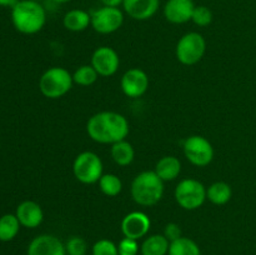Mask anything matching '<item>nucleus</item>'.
Segmentation results:
<instances>
[{
  "instance_id": "f257e3e1",
  "label": "nucleus",
  "mask_w": 256,
  "mask_h": 255,
  "mask_svg": "<svg viewBox=\"0 0 256 255\" xmlns=\"http://www.w3.org/2000/svg\"><path fill=\"white\" fill-rule=\"evenodd\" d=\"M129 122L116 112H100L89 118L86 132L90 139L99 144H115L129 135Z\"/></svg>"
},
{
  "instance_id": "f03ea898",
  "label": "nucleus",
  "mask_w": 256,
  "mask_h": 255,
  "mask_svg": "<svg viewBox=\"0 0 256 255\" xmlns=\"http://www.w3.org/2000/svg\"><path fill=\"white\" fill-rule=\"evenodd\" d=\"M12 22L22 34H36L46 22V12L39 2L19 0L12 8Z\"/></svg>"
},
{
  "instance_id": "7ed1b4c3",
  "label": "nucleus",
  "mask_w": 256,
  "mask_h": 255,
  "mask_svg": "<svg viewBox=\"0 0 256 255\" xmlns=\"http://www.w3.org/2000/svg\"><path fill=\"white\" fill-rule=\"evenodd\" d=\"M164 190V182L156 172L154 170H145L132 179L130 194L140 206H152L162 199Z\"/></svg>"
},
{
  "instance_id": "20e7f679",
  "label": "nucleus",
  "mask_w": 256,
  "mask_h": 255,
  "mask_svg": "<svg viewBox=\"0 0 256 255\" xmlns=\"http://www.w3.org/2000/svg\"><path fill=\"white\" fill-rule=\"evenodd\" d=\"M74 80L69 70L62 66L49 68L39 79V90L48 99H60L72 90Z\"/></svg>"
},
{
  "instance_id": "39448f33",
  "label": "nucleus",
  "mask_w": 256,
  "mask_h": 255,
  "mask_svg": "<svg viewBox=\"0 0 256 255\" xmlns=\"http://www.w3.org/2000/svg\"><path fill=\"white\" fill-rule=\"evenodd\" d=\"M174 198L184 210H196L206 200V188L202 182L192 178L180 180L174 192Z\"/></svg>"
},
{
  "instance_id": "423d86ee",
  "label": "nucleus",
  "mask_w": 256,
  "mask_h": 255,
  "mask_svg": "<svg viewBox=\"0 0 256 255\" xmlns=\"http://www.w3.org/2000/svg\"><path fill=\"white\" fill-rule=\"evenodd\" d=\"M102 160L94 152H82L74 159L72 174L82 184H95L104 174Z\"/></svg>"
},
{
  "instance_id": "0eeeda50",
  "label": "nucleus",
  "mask_w": 256,
  "mask_h": 255,
  "mask_svg": "<svg viewBox=\"0 0 256 255\" xmlns=\"http://www.w3.org/2000/svg\"><path fill=\"white\" fill-rule=\"evenodd\" d=\"M205 52H206V42L204 36L196 32H190L179 39L175 49V55L180 64L192 66L198 64L204 58Z\"/></svg>"
},
{
  "instance_id": "6e6552de",
  "label": "nucleus",
  "mask_w": 256,
  "mask_h": 255,
  "mask_svg": "<svg viewBox=\"0 0 256 255\" xmlns=\"http://www.w3.org/2000/svg\"><path fill=\"white\" fill-rule=\"evenodd\" d=\"M182 152L190 164L198 168L208 166L214 159V148L206 138L202 135H190L184 140Z\"/></svg>"
},
{
  "instance_id": "1a4fd4ad",
  "label": "nucleus",
  "mask_w": 256,
  "mask_h": 255,
  "mask_svg": "<svg viewBox=\"0 0 256 255\" xmlns=\"http://www.w3.org/2000/svg\"><path fill=\"white\" fill-rule=\"evenodd\" d=\"M90 16H92V29L102 35L118 32L124 22V12L119 8H99L92 12Z\"/></svg>"
},
{
  "instance_id": "9d476101",
  "label": "nucleus",
  "mask_w": 256,
  "mask_h": 255,
  "mask_svg": "<svg viewBox=\"0 0 256 255\" xmlns=\"http://www.w3.org/2000/svg\"><path fill=\"white\" fill-rule=\"evenodd\" d=\"M149 76L144 70L139 68H132L122 74L120 86L128 98L136 99L142 96L149 89Z\"/></svg>"
},
{
  "instance_id": "9b49d317",
  "label": "nucleus",
  "mask_w": 256,
  "mask_h": 255,
  "mask_svg": "<svg viewBox=\"0 0 256 255\" xmlns=\"http://www.w3.org/2000/svg\"><path fill=\"white\" fill-rule=\"evenodd\" d=\"M92 66L99 76H112L120 66V58L112 48L99 46L92 55Z\"/></svg>"
},
{
  "instance_id": "f8f14e48",
  "label": "nucleus",
  "mask_w": 256,
  "mask_h": 255,
  "mask_svg": "<svg viewBox=\"0 0 256 255\" xmlns=\"http://www.w3.org/2000/svg\"><path fill=\"white\" fill-rule=\"evenodd\" d=\"M152 222L150 218L142 212H132L122 220V232L125 238L139 240L149 232Z\"/></svg>"
},
{
  "instance_id": "ddd939ff",
  "label": "nucleus",
  "mask_w": 256,
  "mask_h": 255,
  "mask_svg": "<svg viewBox=\"0 0 256 255\" xmlns=\"http://www.w3.org/2000/svg\"><path fill=\"white\" fill-rule=\"evenodd\" d=\"M28 255H66L65 244L55 235H38L28 246Z\"/></svg>"
},
{
  "instance_id": "4468645a",
  "label": "nucleus",
  "mask_w": 256,
  "mask_h": 255,
  "mask_svg": "<svg viewBox=\"0 0 256 255\" xmlns=\"http://www.w3.org/2000/svg\"><path fill=\"white\" fill-rule=\"evenodd\" d=\"M194 9L192 0H168L164 6V16L172 24H185L192 20Z\"/></svg>"
},
{
  "instance_id": "2eb2a0df",
  "label": "nucleus",
  "mask_w": 256,
  "mask_h": 255,
  "mask_svg": "<svg viewBox=\"0 0 256 255\" xmlns=\"http://www.w3.org/2000/svg\"><path fill=\"white\" fill-rule=\"evenodd\" d=\"M160 0H124L122 8L124 12L132 19L148 20L154 16L159 10Z\"/></svg>"
},
{
  "instance_id": "dca6fc26",
  "label": "nucleus",
  "mask_w": 256,
  "mask_h": 255,
  "mask_svg": "<svg viewBox=\"0 0 256 255\" xmlns=\"http://www.w3.org/2000/svg\"><path fill=\"white\" fill-rule=\"evenodd\" d=\"M15 215H16L20 225L29 228V229L38 228L44 220V212H42V206L32 200H25V202H20L18 205Z\"/></svg>"
},
{
  "instance_id": "f3484780",
  "label": "nucleus",
  "mask_w": 256,
  "mask_h": 255,
  "mask_svg": "<svg viewBox=\"0 0 256 255\" xmlns=\"http://www.w3.org/2000/svg\"><path fill=\"white\" fill-rule=\"evenodd\" d=\"M154 172L164 182H172L182 172V162L174 155H166L156 162Z\"/></svg>"
},
{
  "instance_id": "a211bd4d",
  "label": "nucleus",
  "mask_w": 256,
  "mask_h": 255,
  "mask_svg": "<svg viewBox=\"0 0 256 255\" xmlns=\"http://www.w3.org/2000/svg\"><path fill=\"white\" fill-rule=\"evenodd\" d=\"M62 25L66 30L72 32H84L92 25V16L88 12L82 9L69 10L62 18Z\"/></svg>"
},
{
  "instance_id": "6ab92c4d",
  "label": "nucleus",
  "mask_w": 256,
  "mask_h": 255,
  "mask_svg": "<svg viewBox=\"0 0 256 255\" xmlns=\"http://www.w3.org/2000/svg\"><path fill=\"white\" fill-rule=\"evenodd\" d=\"M170 242L164 234H154L148 236L140 246L142 255H166L169 252Z\"/></svg>"
},
{
  "instance_id": "aec40b11",
  "label": "nucleus",
  "mask_w": 256,
  "mask_h": 255,
  "mask_svg": "<svg viewBox=\"0 0 256 255\" xmlns=\"http://www.w3.org/2000/svg\"><path fill=\"white\" fill-rule=\"evenodd\" d=\"M110 155H112L115 164H118L119 166H128L134 162L135 150L129 142L122 140V142H118L112 145Z\"/></svg>"
},
{
  "instance_id": "412c9836",
  "label": "nucleus",
  "mask_w": 256,
  "mask_h": 255,
  "mask_svg": "<svg viewBox=\"0 0 256 255\" xmlns=\"http://www.w3.org/2000/svg\"><path fill=\"white\" fill-rule=\"evenodd\" d=\"M232 196V186L225 182H215L206 188V199L214 205H225Z\"/></svg>"
},
{
  "instance_id": "4be33fe9",
  "label": "nucleus",
  "mask_w": 256,
  "mask_h": 255,
  "mask_svg": "<svg viewBox=\"0 0 256 255\" xmlns=\"http://www.w3.org/2000/svg\"><path fill=\"white\" fill-rule=\"evenodd\" d=\"M169 255H202L200 248L196 242L189 238L182 236L170 242Z\"/></svg>"
},
{
  "instance_id": "5701e85b",
  "label": "nucleus",
  "mask_w": 256,
  "mask_h": 255,
  "mask_svg": "<svg viewBox=\"0 0 256 255\" xmlns=\"http://www.w3.org/2000/svg\"><path fill=\"white\" fill-rule=\"evenodd\" d=\"M20 229V222L16 215L5 214L0 218V240L10 242L18 235Z\"/></svg>"
},
{
  "instance_id": "b1692460",
  "label": "nucleus",
  "mask_w": 256,
  "mask_h": 255,
  "mask_svg": "<svg viewBox=\"0 0 256 255\" xmlns=\"http://www.w3.org/2000/svg\"><path fill=\"white\" fill-rule=\"evenodd\" d=\"M99 189L106 196H116L122 190V182L118 175L112 174H102L99 182Z\"/></svg>"
},
{
  "instance_id": "393cba45",
  "label": "nucleus",
  "mask_w": 256,
  "mask_h": 255,
  "mask_svg": "<svg viewBox=\"0 0 256 255\" xmlns=\"http://www.w3.org/2000/svg\"><path fill=\"white\" fill-rule=\"evenodd\" d=\"M98 78H99V74L92 66V64L82 65L72 74V80L75 84L80 85V86H90L96 82Z\"/></svg>"
},
{
  "instance_id": "a878e982",
  "label": "nucleus",
  "mask_w": 256,
  "mask_h": 255,
  "mask_svg": "<svg viewBox=\"0 0 256 255\" xmlns=\"http://www.w3.org/2000/svg\"><path fill=\"white\" fill-rule=\"evenodd\" d=\"M192 22L195 25H198V26H208L212 22V12L208 6H204V5L195 6L194 12H192Z\"/></svg>"
},
{
  "instance_id": "bb28decb",
  "label": "nucleus",
  "mask_w": 256,
  "mask_h": 255,
  "mask_svg": "<svg viewBox=\"0 0 256 255\" xmlns=\"http://www.w3.org/2000/svg\"><path fill=\"white\" fill-rule=\"evenodd\" d=\"M92 255H119L118 245L109 239H100L92 245Z\"/></svg>"
},
{
  "instance_id": "cd10ccee",
  "label": "nucleus",
  "mask_w": 256,
  "mask_h": 255,
  "mask_svg": "<svg viewBox=\"0 0 256 255\" xmlns=\"http://www.w3.org/2000/svg\"><path fill=\"white\" fill-rule=\"evenodd\" d=\"M65 250L68 255H85L88 250V244L82 238L72 236L65 242Z\"/></svg>"
},
{
  "instance_id": "c85d7f7f",
  "label": "nucleus",
  "mask_w": 256,
  "mask_h": 255,
  "mask_svg": "<svg viewBox=\"0 0 256 255\" xmlns=\"http://www.w3.org/2000/svg\"><path fill=\"white\" fill-rule=\"evenodd\" d=\"M140 248L138 240L130 239V238H122L118 244V252L119 255H138Z\"/></svg>"
},
{
  "instance_id": "c756f323",
  "label": "nucleus",
  "mask_w": 256,
  "mask_h": 255,
  "mask_svg": "<svg viewBox=\"0 0 256 255\" xmlns=\"http://www.w3.org/2000/svg\"><path fill=\"white\" fill-rule=\"evenodd\" d=\"M164 236L170 242L182 238V229H180L179 224H176V222H169V224L165 225Z\"/></svg>"
},
{
  "instance_id": "7c9ffc66",
  "label": "nucleus",
  "mask_w": 256,
  "mask_h": 255,
  "mask_svg": "<svg viewBox=\"0 0 256 255\" xmlns=\"http://www.w3.org/2000/svg\"><path fill=\"white\" fill-rule=\"evenodd\" d=\"M102 2V6H110V8H119L122 5L124 0H100Z\"/></svg>"
},
{
  "instance_id": "2f4dec72",
  "label": "nucleus",
  "mask_w": 256,
  "mask_h": 255,
  "mask_svg": "<svg viewBox=\"0 0 256 255\" xmlns=\"http://www.w3.org/2000/svg\"><path fill=\"white\" fill-rule=\"evenodd\" d=\"M19 0H0V6L4 8H12Z\"/></svg>"
},
{
  "instance_id": "473e14b6",
  "label": "nucleus",
  "mask_w": 256,
  "mask_h": 255,
  "mask_svg": "<svg viewBox=\"0 0 256 255\" xmlns=\"http://www.w3.org/2000/svg\"><path fill=\"white\" fill-rule=\"evenodd\" d=\"M54 2H56V4H65V2H69L70 0H52Z\"/></svg>"
},
{
  "instance_id": "72a5a7b5",
  "label": "nucleus",
  "mask_w": 256,
  "mask_h": 255,
  "mask_svg": "<svg viewBox=\"0 0 256 255\" xmlns=\"http://www.w3.org/2000/svg\"><path fill=\"white\" fill-rule=\"evenodd\" d=\"M34 2H42V0H34Z\"/></svg>"
}]
</instances>
